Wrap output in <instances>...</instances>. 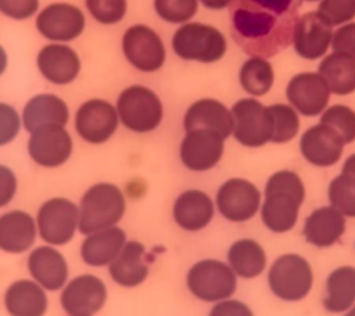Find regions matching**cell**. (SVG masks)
I'll use <instances>...</instances> for the list:
<instances>
[{
  "instance_id": "1",
  "label": "cell",
  "mask_w": 355,
  "mask_h": 316,
  "mask_svg": "<svg viewBox=\"0 0 355 316\" xmlns=\"http://www.w3.org/2000/svg\"><path fill=\"white\" fill-rule=\"evenodd\" d=\"M299 9V0H233V40L250 57L277 55L294 42Z\"/></svg>"
},
{
  "instance_id": "2",
  "label": "cell",
  "mask_w": 355,
  "mask_h": 316,
  "mask_svg": "<svg viewBox=\"0 0 355 316\" xmlns=\"http://www.w3.org/2000/svg\"><path fill=\"white\" fill-rule=\"evenodd\" d=\"M261 203L263 224L274 233L291 231L299 222L300 208L306 199V187L297 173L290 169L270 176Z\"/></svg>"
},
{
  "instance_id": "3",
  "label": "cell",
  "mask_w": 355,
  "mask_h": 316,
  "mask_svg": "<svg viewBox=\"0 0 355 316\" xmlns=\"http://www.w3.org/2000/svg\"><path fill=\"white\" fill-rule=\"evenodd\" d=\"M126 203L121 190L110 183L95 184L87 190L79 208V231L90 235L112 228L121 220Z\"/></svg>"
},
{
  "instance_id": "4",
  "label": "cell",
  "mask_w": 355,
  "mask_h": 316,
  "mask_svg": "<svg viewBox=\"0 0 355 316\" xmlns=\"http://www.w3.org/2000/svg\"><path fill=\"white\" fill-rule=\"evenodd\" d=\"M268 283L272 294L283 301L297 303L306 299L315 283V274L310 262L297 253H285L274 261Z\"/></svg>"
},
{
  "instance_id": "5",
  "label": "cell",
  "mask_w": 355,
  "mask_h": 316,
  "mask_svg": "<svg viewBox=\"0 0 355 316\" xmlns=\"http://www.w3.org/2000/svg\"><path fill=\"white\" fill-rule=\"evenodd\" d=\"M187 281L191 294L207 303L230 299L239 285L231 266L217 260L198 262L189 271Z\"/></svg>"
},
{
  "instance_id": "6",
  "label": "cell",
  "mask_w": 355,
  "mask_h": 316,
  "mask_svg": "<svg viewBox=\"0 0 355 316\" xmlns=\"http://www.w3.org/2000/svg\"><path fill=\"white\" fill-rule=\"evenodd\" d=\"M173 47L183 60L211 63L221 60L227 44L217 28L193 22L178 30L173 38Z\"/></svg>"
},
{
  "instance_id": "7",
  "label": "cell",
  "mask_w": 355,
  "mask_h": 316,
  "mask_svg": "<svg viewBox=\"0 0 355 316\" xmlns=\"http://www.w3.org/2000/svg\"><path fill=\"white\" fill-rule=\"evenodd\" d=\"M122 124L135 133H144L158 128L163 117L159 98L146 87L133 85L125 89L117 100Z\"/></svg>"
},
{
  "instance_id": "8",
  "label": "cell",
  "mask_w": 355,
  "mask_h": 316,
  "mask_svg": "<svg viewBox=\"0 0 355 316\" xmlns=\"http://www.w3.org/2000/svg\"><path fill=\"white\" fill-rule=\"evenodd\" d=\"M233 136L250 149L272 142V119L268 106L255 99H241L232 106Z\"/></svg>"
},
{
  "instance_id": "9",
  "label": "cell",
  "mask_w": 355,
  "mask_h": 316,
  "mask_svg": "<svg viewBox=\"0 0 355 316\" xmlns=\"http://www.w3.org/2000/svg\"><path fill=\"white\" fill-rule=\"evenodd\" d=\"M216 206L218 213L228 222H250L261 210V192L247 179L231 178L218 189Z\"/></svg>"
},
{
  "instance_id": "10",
  "label": "cell",
  "mask_w": 355,
  "mask_h": 316,
  "mask_svg": "<svg viewBox=\"0 0 355 316\" xmlns=\"http://www.w3.org/2000/svg\"><path fill=\"white\" fill-rule=\"evenodd\" d=\"M79 228V209L71 200L55 198L46 201L37 214V228L47 244L62 246L73 239Z\"/></svg>"
},
{
  "instance_id": "11",
  "label": "cell",
  "mask_w": 355,
  "mask_h": 316,
  "mask_svg": "<svg viewBox=\"0 0 355 316\" xmlns=\"http://www.w3.org/2000/svg\"><path fill=\"white\" fill-rule=\"evenodd\" d=\"M122 49L128 62L142 72H155L166 60V49L161 38L144 25L128 28Z\"/></svg>"
},
{
  "instance_id": "12",
  "label": "cell",
  "mask_w": 355,
  "mask_h": 316,
  "mask_svg": "<svg viewBox=\"0 0 355 316\" xmlns=\"http://www.w3.org/2000/svg\"><path fill=\"white\" fill-rule=\"evenodd\" d=\"M28 150L39 166L55 168L66 163L72 155V138L64 126L47 125L33 131Z\"/></svg>"
},
{
  "instance_id": "13",
  "label": "cell",
  "mask_w": 355,
  "mask_h": 316,
  "mask_svg": "<svg viewBox=\"0 0 355 316\" xmlns=\"http://www.w3.org/2000/svg\"><path fill=\"white\" fill-rule=\"evenodd\" d=\"M286 97L301 115L313 117L326 110L331 89L320 73H299L288 82Z\"/></svg>"
},
{
  "instance_id": "14",
  "label": "cell",
  "mask_w": 355,
  "mask_h": 316,
  "mask_svg": "<svg viewBox=\"0 0 355 316\" xmlns=\"http://www.w3.org/2000/svg\"><path fill=\"white\" fill-rule=\"evenodd\" d=\"M225 151V139L221 135L206 128L187 133L180 147L184 166L195 172H205L221 161Z\"/></svg>"
},
{
  "instance_id": "15",
  "label": "cell",
  "mask_w": 355,
  "mask_h": 316,
  "mask_svg": "<svg viewBox=\"0 0 355 316\" xmlns=\"http://www.w3.org/2000/svg\"><path fill=\"white\" fill-rule=\"evenodd\" d=\"M107 298L105 284L94 276L74 278L61 297L62 308L69 316H93L105 304Z\"/></svg>"
},
{
  "instance_id": "16",
  "label": "cell",
  "mask_w": 355,
  "mask_h": 316,
  "mask_svg": "<svg viewBox=\"0 0 355 316\" xmlns=\"http://www.w3.org/2000/svg\"><path fill=\"white\" fill-rule=\"evenodd\" d=\"M345 144L338 133L318 124L306 130L300 140V151L307 163L317 168L336 166L343 156Z\"/></svg>"
},
{
  "instance_id": "17",
  "label": "cell",
  "mask_w": 355,
  "mask_h": 316,
  "mask_svg": "<svg viewBox=\"0 0 355 316\" xmlns=\"http://www.w3.org/2000/svg\"><path fill=\"white\" fill-rule=\"evenodd\" d=\"M117 125L116 110L105 100H89L76 115L77 133L89 144H104L116 131Z\"/></svg>"
},
{
  "instance_id": "18",
  "label": "cell",
  "mask_w": 355,
  "mask_h": 316,
  "mask_svg": "<svg viewBox=\"0 0 355 316\" xmlns=\"http://www.w3.org/2000/svg\"><path fill=\"white\" fill-rule=\"evenodd\" d=\"M332 39V25L318 13H307L295 28V51L302 58L313 61L326 55Z\"/></svg>"
},
{
  "instance_id": "19",
  "label": "cell",
  "mask_w": 355,
  "mask_h": 316,
  "mask_svg": "<svg viewBox=\"0 0 355 316\" xmlns=\"http://www.w3.org/2000/svg\"><path fill=\"white\" fill-rule=\"evenodd\" d=\"M345 219L334 206L317 208L304 222L302 235L306 242L317 249H329L338 244L347 231Z\"/></svg>"
},
{
  "instance_id": "20",
  "label": "cell",
  "mask_w": 355,
  "mask_h": 316,
  "mask_svg": "<svg viewBox=\"0 0 355 316\" xmlns=\"http://www.w3.org/2000/svg\"><path fill=\"white\" fill-rule=\"evenodd\" d=\"M84 15L76 6L52 4L40 14L36 26L44 38L53 41H72L83 33Z\"/></svg>"
},
{
  "instance_id": "21",
  "label": "cell",
  "mask_w": 355,
  "mask_h": 316,
  "mask_svg": "<svg viewBox=\"0 0 355 316\" xmlns=\"http://www.w3.org/2000/svg\"><path fill=\"white\" fill-rule=\"evenodd\" d=\"M232 113L215 99H201L189 108L184 117L185 131L212 130L226 140L233 133Z\"/></svg>"
},
{
  "instance_id": "22",
  "label": "cell",
  "mask_w": 355,
  "mask_h": 316,
  "mask_svg": "<svg viewBox=\"0 0 355 316\" xmlns=\"http://www.w3.org/2000/svg\"><path fill=\"white\" fill-rule=\"evenodd\" d=\"M28 267L33 279L50 292L63 288L68 279V266L64 257L49 246L33 251L28 256Z\"/></svg>"
},
{
  "instance_id": "23",
  "label": "cell",
  "mask_w": 355,
  "mask_h": 316,
  "mask_svg": "<svg viewBox=\"0 0 355 316\" xmlns=\"http://www.w3.org/2000/svg\"><path fill=\"white\" fill-rule=\"evenodd\" d=\"M215 206L209 195L200 190H188L179 195L173 208L175 222L187 231H200L210 224Z\"/></svg>"
},
{
  "instance_id": "24",
  "label": "cell",
  "mask_w": 355,
  "mask_h": 316,
  "mask_svg": "<svg viewBox=\"0 0 355 316\" xmlns=\"http://www.w3.org/2000/svg\"><path fill=\"white\" fill-rule=\"evenodd\" d=\"M126 244V233L116 226L90 233L84 240L80 253L83 261L92 267L111 265Z\"/></svg>"
},
{
  "instance_id": "25",
  "label": "cell",
  "mask_w": 355,
  "mask_h": 316,
  "mask_svg": "<svg viewBox=\"0 0 355 316\" xmlns=\"http://www.w3.org/2000/svg\"><path fill=\"white\" fill-rule=\"evenodd\" d=\"M37 65L44 77L55 84L71 83L80 71L77 53L63 44L46 46L40 52Z\"/></svg>"
},
{
  "instance_id": "26",
  "label": "cell",
  "mask_w": 355,
  "mask_h": 316,
  "mask_svg": "<svg viewBox=\"0 0 355 316\" xmlns=\"http://www.w3.org/2000/svg\"><path fill=\"white\" fill-rule=\"evenodd\" d=\"M36 224L25 211H10L0 217V249L8 253L28 251L36 239Z\"/></svg>"
},
{
  "instance_id": "27",
  "label": "cell",
  "mask_w": 355,
  "mask_h": 316,
  "mask_svg": "<svg viewBox=\"0 0 355 316\" xmlns=\"http://www.w3.org/2000/svg\"><path fill=\"white\" fill-rule=\"evenodd\" d=\"M148 265L146 262L144 244L137 241H128L121 253L110 265L111 278L126 288H133L144 283L148 276Z\"/></svg>"
},
{
  "instance_id": "28",
  "label": "cell",
  "mask_w": 355,
  "mask_h": 316,
  "mask_svg": "<svg viewBox=\"0 0 355 316\" xmlns=\"http://www.w3.org/2000/svg\"><path fill=\"white\" fill-rule=\"evenodd\" d=\"M322 306L329 314H344L355 306V267L340 266L328 274Z\"/></svg>"
},
{
  "instance_id": "29",
  "label": "cell",
  "mask_w": 355,
  "mask_h": 316,
  "mask_svg": "<svg viewBox=\"0 0 355 316\" xmlns=\"http://www.w3.org/2000/svg\"><path fill=\"white\" fill-rule=\"evenodd\" d=\"M68 119L66 103L53 94L36 95L24 109V126L31 133L47 125L66 126Z\"/></svg>"
},
{
  "instance_id": "30",
  "label": "cell",
  "mask_w": 355,
  "mask_h": 316,
  "mask_svg": "<svg viewBox=\"0 0 355 316\" xmlns=\"http://www.w3.org/2000/svg\"><path fill=\"white\" fill-rule=\"evenodd\" d=\"M6 306L11 316H44L49 300L39 283L24 279L8 288Z\"/></svg>"
},
{
  "instance_id": "31",
  "label": "cell",
  "mask_w": 355,
  "mask_h": 316,
  "mask_svg": "<svg viewBox=\"0 0 355 316\" xmlns=\"http://www.w3.org/2000/svg\"><path fill=\"white\" fill-rule=\"evenodd\" d=\"M228 262L239 277L253 279L266 271V251L255 240H239L228 250Z\"/></svg>"
},
{
  "instance_id": "32",
  "label": "cell",
  "mask_w": 355,
  "mask_h": 316,
  "mask_svg": "<svg viewBox=\"0 0 355 316\" xmlns=\"http://www.w3.org/2000/svg\"><path fill=\"white\" fill-rule=\"evenodd\" d=\"M318 69L331 93L348 95L355 92L354 57L334 52L321 62Z\"/></svg>"
},
{
  "instance_id": "33",
  "label": "cell",
  "mask_w": 355,
  "mask_h": 316,
  "mask_svg": "<svg viewBox=\"0 0 355 316\" xmlns=\"http://www.w3.org/2000/svg\"><path fill=\"white\" fill-rule=\"evenodd\" d=\"M239 79L244 90L250 95L261 97L272 89L274 83L272 67L266 58L252 57L244 62L241 68Z\"/></svg>"
},
{
  "instance_id": "34",
  "label": "cell",
  "mask_w": 355,
  "mask_h": 316,
  "mask_svg": "<svg viewBox=\"0 0 355 316\" xmlns=\"http://www.w3.org/2000/svg\"><path fill=\"white\" fill-rule=\"evenodd\" d=\"M272 119V144H288L296 138L300 130V119L294 108L285 104L268 106Z\"/></svg>"
},
{
  "instance_id": "35",
  "label": "cell",
  "mask_w": 355,
  "mask_h": 316,
  "mask_svg": "<svg viewBox=\"0 0 355 316\" xmlns=\"http://www.w3.org/2000/svg\"><path fill=\"white\" fill-rule=\"evenodd\" d=\"M328 200L344 217H355V182L339 173L328 185Z\"/></svg>"
},
{
  "instance_id": "36",
  "label": "cell",
  "mask_w": 355,
  "mask_h": 316,
  "mask_svg": "<svg viewBox=\"0 0 355 316\" xmlns=\"http://www.w3.org/2000/svg\"><path fill=\"white\" fill-rule=\"evenodd\" d=\"M321 124L327 125L338 133L345 146L355 141V111L349 106H331L322 113Z\"/></svg>"
},
{
  "instance_id": "37",
  "label": "cell",
  "mask_w": 355,
  "mask_h": 316,
  "mask_svg": "<svg viewBox=\"0 0 355 316\" xmlns=\"http://www.w3.org/2000/svg\"><path fill=\"white\" fill-rule=\"evenodd\" d=\"M155 8L163 20L179 24L194 17L198 11V0H155Z\"/></svg>"
},
{
  "instance_id": "38",
  "label": "cell",
  "mask_w": 355,
  "mask_h": 316,
  "mask_svg": "<svg viewBox=\"0 0 355 316\" xmlns=\"http://www.w3.org/2000/svg\"><path fill=\"white\" fill-rule=\"evenodd\" d=\"M87 8L96 22L106 25L121 22L126 14V0H87Z\"/></svg>"
},
{
  "instance_id": "39",
  "label": "cell",
  "mask_w": 355,
  "mask_h": 316,
  "mask_svg": "<svg viewBox=\"0 0 355 316\" xmlns=\"http://www.w3.org/2000/svg\"><path fill=\"white\" fill-rule=\"evenodd\" d=\"M332 26L355 17V0H322L317 11Z\"/></svg>"
},
{
  "instance_id": "40",
  "label": "cell",
  "mask_w": 355,
  "mask_h": 316,
  "mask_svg": "<svg viewBox=\"0 0 355 316\" xmlns=\"http://www.w3.org/2000/svg\"><path fill=\"white\" fill-rule=\"evenodd\" d=\"M39 8V0H0V9L6 17L24 20L33 17Z\"/></svg>"
},
{
  "instance_id": "41",
  "label": "cell",
  "mask_w": 355,
  "mask_h": 316,
  "mask_svg": "<svg viewBox=\"0 0 355 316\" xmlns=\"http://www.w3.org/2000/svg\"><path fill=\"white\" fill-rule=\"evenodd\" d=\"M332 49L337 53L352 56L355 58V22L338 28L333 35Z\"/></svg>"
},
{
  "instance_id": "42",
  "label": "cell",
  "mask_w": 355,
  "mask_h": 316,
  "mask_svg": "<svg viewBox=\"0 0 355 316\" xmlns=\"http://www.w3.org/2000/svg\"><path fill=\"white\" fill-rule=\"evenodd\" d=\"M210 316H254V314L243 301L226 299L218 301L212 308Z\"/></svg>"
},
{
  "instance_id": "43",
  "label": "cell",
  "mask_w": 355,
  "mask_h": 316,
  "mask_svg": "<svg viewBox=\"0 0 355 316\" xmlns=\"http://www.w3.org/2000/svg\"><path fill=\"white\" fill-rule=\"evenodd\" d=\"M19 120L15 111L6 104H1V144H6L17 136Z\"/></svg>"
},
{
  "instance_id": "44",
  "label": "cell",
  "mask_w": 355,
  "mask_h": 316,
  "mask_svg": "<svg viewBox=\"0 0 355 316\" xmlns=\"http://www.w3.org/2000/svg\"><path fill=\"white\" fill-rule=\"evenodd\" d=\"M0 206H6L9 200L12 199V197L15 194L17 190V181L14 174L10 169H8L6 167L0 168Z\"/></svg>"
},
{
  "instance_id": "45",
  "label": "cell",
  "mask_w": 355,
  "mask_h": 316,
  "mask_svg": "<svg viewBox=\"0 0 355 316\" xmlns=\"http://www.w3.org/2000/svg\"><path fill=\"white\" fill-rule=\"evenodd\" d=\"M344 176L349 177L352 181L355 182V153L350 155L342 166V172Z\"/></svg>"
},
{
  "instance_id": "46",
  "label": "cell",
  "mask_w": 355,
  "mask_h": 316,
  "mask_svg": "<svg viewBox=\"0 0 355 316\" xmlns=\"http://www.w3.org/2000/svg\"><path fill=\"white\" fill-rule=\"evenodd\" d=\"M201 1L209 9L220 10V9H225V8L231 6L233 0H201Z\"/></svg>"
},
{
  "instance_id": "47",
  "label": "cell",
  "mask_w": 355,
  "mask_h": 316,
  "mask_svg": "<svg viewBox=\"0 0 355 316\" xmlns=\"http://www.w3.org/2000/svg\"><path fill=\"white\" fill-rule=\"evenodd\" d=\"M343 316H355V306H352L349 310L345 311Z\"/></svg>"
},
{
  "instance_id": "48",
  "label": "cell",
  "mask_w": 355,
  "mask_h": 316,
  "mask_svg": "<svg viewBox=\"0 0 355 316\" xmlns=\"http://www.w3.org/2000/svg\"><path fill=\"white\" fill-rule=\"evenodd\" d=\"M306 1H317V0H306Z\"/></svg>"
},
{
  "instance_id": "49",
  "label": "cell",
  "mask_w": 355,
  "mask_h": 316,
  "mask_svg": "<svg viewBox=\"0 0 355 316\" xmlns=\"http://www.w3.org/2000/svg\"><path fill=\"white\" fill-rule=\"evenodd\" d=\"M354 247H355V244H354Z\"/></svg>"
}]
</instances>
